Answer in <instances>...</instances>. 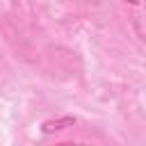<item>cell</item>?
<instances>
[{
	"instance_id": "obj_3",
	"label": "cell",
	"mask_w": 146,
	"mask_h": 146,
	"mask_svg": "<svg viewBox=\"0 0 146 146\" xmlns=\"http://www.w3.org/2000/svg\"><path fill=\"white\" fill-rule=\"evenodd\" d=\"M82 2H87V5H94V7H98V5H100V0H82Z\"/></svg>"
},
{
	"instance_id": "obj_2",
	"label": "cell",
	"mask_w": 146,
	"mask_h": 146,
	"mask_svg": "<svg viewBox=\"0 0 146 146\" xmlns=\"http://www.w3.org/2000/svg\"><path fill=\"white\" fill-rule=\"evenodd\" d=\"M75 123H78V119H75V116H71V114L52 116V119H46V121L41 123V132H43V135H57V132L71 130Z\"/></svg>"
},
{
	"instance_id": "obj_1",
	"label": "cell",
	"mask_w": 146,
	"mask_h": 146,
	"mask_svg": "<svg viewBox=\"0 0 146 146\" xmlns=\"http://www.w3.org/2000/svg\"><path fill=\"white\" fill-rule=\"evenodd\" d=\"M123 7V14L128 18V25L132 30V34L137 36V41H144L146 36V9H144V0H119Z\"/></svg>"
}]
</instances>
